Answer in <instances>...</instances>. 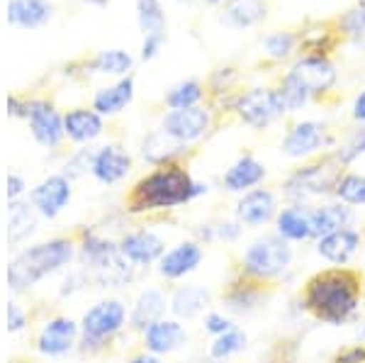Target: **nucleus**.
<instances>
[{
	"instance_id": "obj_49",
	"label": "nucleus",
	"mask_w": 365,
	"mask_h": 363,
	"mask_svg": "<svg viewBox=\"0 0 365 363\" xmlns=\"http://www.w3.org/2000/svg\"><path fill=\"white\" fill-rule=\"evenodd\" d=\"M25 188H27V183H25V178H22V175H17V173L8 175V200L10 203L20 200V198L25 195Z\"/></svg>"
},
{
	"instance_id": "obj_1",
	"label": "nucleus",
	"mask_w": 365,
	"mask_h": 363,
	"mask_svg": "<svg viewBox=\"0 0 365 363\" xmlns=\"http://www.w3.org/2000/svg\"><path fill=\"white\" fill-rule=\"evenodd\" d=\"M299 310L314 322L344 327L358 317L365 300V271L353 266H329L312 273L297 292Z\"/></svg>"
},
{
	"instance_id": "obj_31",
	"label": "nucleus",
	"mask_w": 365,
	"mask_h": 363,
	"mask_svg": "<svg viewBox=\"0 0 365 363\" xmlns=\"http://www.w3.org/2000/svg\"><path fill=\"white\" fill-rule=\"evenodd\" d=\"M268 17V0H229L225 5V15L222 22H227L229 27L246 29L261 25Z\"/></svg>"
},
{
	"instance_id": "obj_50",
	"label": "nucleus",
	"mask_w": 365,
	"mask_h": 363,
	"mask_svg": "<svg viewBox=\"0 0 365 363\" xmlns=\"http://www.w3.org/2000/svg\"><path fill=\"white\" fill-rule=\"evenodd\" d=\"M351 117H353L356 122H361V125H365V91H363V93H358L356 101H353Z\"/></svg>"
},
{
	"instance_id": "obj_35",
	"label": "nucleus",
	"mask_w": 365,
	"mask_h": 363,
	"mask_svg": "<svg viewBox=\"0 0 365 363\" xmlns=\"http://www.w3.org/2000/svg\"><path fill=\"white\" fill-rule=\"evenodd\" d=\"M336 25L341 29V37L365 51V3H358L346 10L336 20Z\"/></svg>"
},
{
	"instance_id": "obj_8",
	"label": "nucleus",
	"mask_w": 365,
	"mask_h": 363,
	"mask_svg": "<svg viewBox=\"0 0 365 363\" xmlns=\"http://www.w3.org/2000/svg\"><path fill=\"white\" fill-rule=\"evenodd\" d=\"M278 285L280 283H270V280L251 276L237 263L232 268V273H229L225 288H222V302L232 312H253V310L263 307L266 302L273 300V295L278 292Z\"/></svg>"
},
{
	"instance_id": "obj_56",
	"label": "nucleus",
	"mask_w": 365,
	"mask_h": 363,
	"mask_svg": "<svg viewBox=\"0 0 365 363\" xmlns=\"http://www.w3.org/2000/svg\"><path fill=\"white\" fill-rule=\"evenodd\" d=\"M361 232H363V242H365V225H363V230H361Z\"/></svg>"
},
{
	"instance_id": "obj_25",
	"label": "nucleus",
	"mask_w": 365,
	"mask_h": 363,
	"mask_svg": "<svg viewBox=\"0 0 365 363\" xmlns=\"http://www.w3.org/2000/svg\"><path fill=\"white\" fill-rule=\"evenodd\" d=\"M266 175H268L266 166L256 156L244 154L227 168L222 183H225V188L229 193H249L253 188H258L266 180Z\"/></svg>"
},
{
	"instance_id": "obj_32",
	"label": "nucleus",
	"mask_w": 365,
	"mask_h": 363,
	"mask_svg": "<svg viewBox=\"0 0 365 363\" xmlns=\"http://www.w3.org/2000/svg\"><path fill=\"white\" fill-rule=\"evenodd\" d=\"M132 101H134V78L127 76V78L117 81L115 86L100 88L96 96H93V110L98 115H117Z\"/></svg>"
},
{
	"instance_id": "obj_11",
	"label": "nucleus",
	"mask_w": 365,
	"mask_h": 363,
	"mask_svg": "<svg viewBox=\"0 0 365 363\" xmlns=\"http://www.w3.org/2000/svg\"><path fill=\"white\" fill-rule=\"evenodd\" d=\"M287 73L304 86L309 98H319V101L334 91V86H336V81H339V71L329 56L299 54L297 61L292 63Z\"/></svg>"
},
{
	"instance_id": "obj_21",
	"label": "nucleus",
	"mask_w": 365,
	"mask_h": 363,
	"mask_svg": "<svg viewBox=\"0 0 365 363\" xmlns=\"http://www.w3.org/2000/svg\"><path fill=\"white\" fill-rule=\"evenodd\" d=\"M273 225H275V234L290 244L314 239V234H312V205L287 203L278 213Z\"/></svg>"
},
{
	"instance_id": "obj_22",
	"label": "nucleus",
	"mask_w": 365,
	"mask_h": 363,
	"mask_svg": "<svg viewBox=\"0 0 365 363\" xmlns=\"http://www.w3.org/2000/svg\"><path fill=\"white\" fill-rule=\"evenodd\" d=\"M363 244V232L356 230V227H349V230H341L329 234V237L317 239V254L324 261L331 263V266H346L358 254V249Z\"/></svg>"
},
{
	"instance_id": "obj_26",
	"label": "nucleus",
	"mask_w": 365,
	"mask_h": 363,
	"mask_svg": "<svg viewBox=\"0 0 365 363\" xmlns=\"http://www.w3.org/2000/svg\"><path fill=\"white\" fill-rule=\"evenodd\" d=\"M166 295L158 288H146L139 292V297L134 300V307L129 312V329L132 332H144L146 327H151L154 322L163 319V312H166Z\"/></svg>"
},
{
	"instance_id": "obj_33",
	"label": "nucleus",
	"mask_w": 365,
	"mask_h": 363,
	"mask_svg": "<svg viewBox=\"0 0 365 363\" xmlns=\"http://www.w3.org/2000/svg\"><path fill=\"white\" fill-rule=\"evenodd\" d=\"M10 222H8V239L10 244H20L37 230V220H34V208L25 200L10 203Z\"/></svg>"
},
{
	"instance_id": "obj_42",
	"label": "nucleus",
	"mask_w": 365,
	"mask_h": 363,
	"mask_svg": "<svg viewBox=\"0 0 365 363\" xmlns=\"http://www.w3.org/2000/svg\"><path fill=\"white\" fill-rule=\"evenodd\" d=\"M336 200L351 205V208H361L365 205V175L363 173H344V178L336 185Z\"/></svg>"
},
{
	"instance_id": "obj_44",
	"label": "nucleus",
	"mask_w": 365,
	"mask_h": 363,
	"mask_svg": "<svg viewBox=\"0 0 365 363\" xmlns=\"http://www.w3.org/2000/svg\"><path fill=\"white\" fill-rule=\"evenodd\" d=\"M336 154H339V159L346 163V166H351L356 159L365 156V125H361L358 130H353L351 137L346 139V144L336 149Z\"/></svg>"
},
{
	"instance_id": "obj_46",
	"label": "nucleus",
	"mask_w": 365,
	"mask_h": 363,
	"mask_svg": "<svg viewBox=\"0 0 365 363\" xmlns=\"http://www.w3.org/2000/svg\"><path fill=\"white\" fill-rule=\"evenodd\" d=\"M202 327H205V332L212 337H222V334H227L229 329H234V322L225 317L222 312H207L205 315V319H202Z\"/></svg>"
},
{
	"instance_id": "obj_5",
	"label": "nucleus",
	"mask_w": 365,
	"mask_h": 363,
	"mask_svg": "<svg viewBox=\"0 0 365 363\" xmlns=\"http://www.w3.org/2000/svg\"><path fill=\"white\" fill-rule=\"evenodd\" d=\"M346 168L349 166L339 159L336 149L312 156L309 161L287 173V178L282 180V198L287 203L302 205H307L312 198H334Z\"/></svg>"
},
{
	"instance_id": "obj_52",
	"label": "nucleus",
	"mask_w": 365,
	"mask_h": 363,
	"mask_svg": "<svg viewBox=\"0 0 365 363\" xmlns=\"http://www.w3.org/2000/svg\"><path fill=\"white\" fill-rule=\"evenodd\" d=\"M205 3H207V5H222V3H229V0H205Z\"/></svg>"
},
{
	"instance_id": "obj_24",
	"label": "nucleus",
	"mask_w": 365,
	"mask_h": 363,
	"mask_svg": "<svg viewBox=\"0 0 365 363\" xmlns=\"http://www.w3.org/2000/svg\"><path fill=\"white\" fill-rule=\"evenodd\" d=\"M190 154V144H182L178 139L168 137L163 130L151 132L141 144V156L151 166H166V163H182V159Z\"/></svg>"
},
{
	"instance_id": "obj_27",
	"label": "nucleus",
	"mask_w": 365,
	"mask_h": 363,
	"mask_svg": "<svg viewBox=\"0 0 365 363\" xmlns=\"http://www.w3.org/2000/svg\"><path fill=\"white\" fill-rule=\"evenodd\" d=\"M103 130H105L103 115H98L96 110L76 108L63 115V132L76 144L93 142V139H98L103 134Z\"/></svg>"
},
{
	"instance_id": "obj_40",
	"label": "nucleus",
	"mask_w": 365,
	"mask_h": 363,
	"mask_svg": "<svg viewBox=\"0 0 365 363\" xmlns=\"http://www.w3.org/2000/svg\"><path fill=\"white\" fill-rule=\"evenodd\" d=\"M205 98V86L200 81H182L175 88H170L166 96V105L170 110H185L195 108V105Z\"/></svg>"
},
{
	"instance_id": "obj_57",
	"label": "nucleus",
	"mask_w": 365,
	"mask_h": 363,
	"mask_svg": "<svg viewBox=\"0 0 365 363\" xmlns=\"http://www.w3.org/2000/svg\"><path fill=\"white\" fill-rule=\"evenodd\" d=\"M363 81H365V78H363Z\"/></svg>"
},
{
	"instance_id": "obj_15",
	"label": "nucleus",
	"mask_w": 365,
	"mask_h": 363,
	"mask_svg": "<svg viewBox=\"0 0 365 363\" xmlns=\"http://www.w3.org/2000/svg\"><path fill=\"white\" fill-rule=\"evenodd\" d=\"M120 247V254L132 263L134 268H144L151 266V263H158L161 256L166 254V244L158 237L156 232L146 230V227H139V230L125 232L117 242Z\"/></svg>"
},
{
	"instance_id": "obj_48",
	"label": "nucleus",
	"mask_w": 365,
	"mask_h": 363,
	"mask_svg": "<svg viewBox=\"0 0 365 363\" xmlns=\"http://www.w3.org/2000/svg\"><path fill=\"white\" fill-rule=\"evenodd\" d=\"M163 42H166V34H149V37H144V44H141V58L149 61V58L158 56Z\"/></svg>"
},
{
	"instance_id": "obj_17",
	"label": "nucleus",
	"mask_w": 365,
	"mask_h": 363,
	"mask_svg": "<svg viewBox=\"0 0 365 363\" xmlns=\"http://www.w3.org/2000/svg\"><path fill=\"white\" fill-rule=\"evenodd\" d=\"M27 122L29 132L46 149H54L66 137L63 132V117L49 101H29L27 103Z\"/></svg>"
},
{
	"instance_id": "obj_43",
	"label": "nucleus",
	"mask_w": 365,
	"mask_h": 363,
	"mask_svg": "<svg viewBox=\"0 0 365 363\" xmlns=\"http://www.w3.org/2000/svg\"><path fill=\"white\" fill-rule=\"evenodd\" d=\"M299 354V339L297 337H285L280 342H275L270 347L268 356L258 363H295Z\"/></svg>"
},
{
	"instance_id": "obj_29",
	"label": "nucleus",
	"mask_w": 365,
	"mask_h": 363,
	"mask_svg": "<svg viewBox=\"0 0 365 363\" xmlns=\"http://www.w3.org/2000/svg\"><path fill=\"white\" fill-rule=\"evenodd\" d=\"M54 5L49 0H10L8 3V22L22 29L44 27L51 20Z\"/></svg>"
},
{
	"instance_id": "obj_53",
	"label": "nucleus",
	"mask_w": 365,
	"mask_h": 363,
	"mask_svg": "<svg viewBox=\"0 0 365 363\" xmlns=\"http://www.w3.org/2000/svg\"><path fill=\"white\" fill-rule=\"evenodd\" d=\"M200 363H222V361H217V359H212V356H210V359H205V361H200Z\"/></svg>"
},
{
	"instance_id": "obj_41",
	"label": "nucleus",
	"mask_w": 365,
	"mask_h": 363,
	"mask_svg": "<svg viewBox=\"0 0 365 363\" xmlns=\"http://www.w3.org/2000/svg\"><path fill=\"white\" fill-rule=\"evenodd\" d=\"M278 93H280V101L285 105V113H297L307 105L312 98L309 93L304 91V86L299 83L297 78H292L290 73H285L278 83Z\"/></svg>"
},
{
	"instance_id": "obj_45",
	"label": "nucleus",
	"mask_w": 365,
	"mask_h": 363,
	"mask_svg": "<svg viewBox=\"0 0 365 363\" xmlns=\"http://www.w3.org/2000/svg\"><path fill=\"white\" fill-rule=\"evenodd\" d=\"M329 363H365V344H344L329 356Z\"/></svg>"
},
{
	"instance_id": "obj_19",
	"label": "nucleus",
	"mask_w": 365,
	"mask_h": 363,
	"mask_svg": "<svg viewBox=\"0 0 365 363\" xmlns=\"http://www.w3.org/2000/svg\"><path fill=\"white\" fill-rule=\"evenodd\" d=\"M187 342V332L178 319H158L141 332V347L149 354L166 356L178 351Z\"/></svg>"
},
{
	"instance_id": "obj_55",
	"label": "nucleus",
	"mask_w": 365,
	"mask_h": 363,
	"mask_svg": "<svg viewBox=\"0 0 365 363\" xmlns=\"http://www.w3.org/2000/svg\"><path fill=\"white\" fill-rule=\"evenodd\" d=\"M361 339H363V344H365V327H363V329H361Z\"/></svg>"
},
{
	"instance_id": "obj_12",
	"label": "nucleus",
	"mask_w": 365,
	"mask_h": 363,
	"mask_svg": "<svg viewBox=\"0 0 365 363\" xmlns=\"http://www.w3.org/2000/svg\"><path fill=\"white\" fill-rule=\"evenodd\" d=\"M81 342V324L66 315H56V317L46 319L44 327L39 329L34 349L46 359H61V356L71 354Z\"/></svg>"
},
{
	"instance_id": "obj_14",
	"label": "nucleus",
	"mask_w": 365,
	"mask_h": 363,
	"mask_svg": "<svg viewBox=\"0 0 365 363\" xmlns=\"http://www.w3.org/2000/svg\"><path fill=\"white\" fill-rule=\"evenodd\" d=\"M278 195L270 188H253L239 198L237 208H234V218L241 227H251L258 230L263 225H270L278 218Z\"/></svg>"
},
{
	"instance_id": "obj_39",
	"label": "nucleus",
	"mask_w": 365,
	"mask_h": 363,
	"mask_svg": "<svg viewBox=\"0 0 365 363\" xmlns=\"http://www.w3.org/2000/svg\"><path fill=\"white\" fill-rule=\"evenodd\" d=\"M246 344H249L246 332L239 329V327H234V329H229L227 334L215 337V342H212V347H210V356L225 363L227 359H232V356L241 354V351L246 349Z\"/></svg>"
},
{
	"instance_id": "obj_7",
	"label": "nucleus",
	"mask_w": 365,
	"mask_h": 363,
	"mask_svg": "<svg viewBox=\"0 0 365 363\" xmlns=\"http://www.w3.org/2000/svg\"><path fill=\"white\" fill-rule=\"evenodd\" d=\"M292 261H295V254H292L290 242H285L278 234H268V237L256 239V242L244 251L239 266L244 268L246 273H251V276H256L261 280L280 283V278L290 271Z\"/></svg>"
},
{
	"instance_id": "obj_16",
	"label": "nucleus",
	"mask_w": 365,
	"mask_h": 363,
	"mask_svg": "<svg viewBox=\"0 0 365 363\" xmlns=\"http://www.w3.org/2000/svg\"><path fill=\"white\" fill-rule=\"evenodd\" d=\"M71 178L63 173H54L49 178H44L39 185H34L32 193H29V200H32V208L37 210L42 218L54 220L66 210V205L71 203Z\"/></svg>"
},
{
	"instance_id": "obj_47",
	"label": "nucleus",
	"mask_w": 365,
	"mask_h": 363,
	"mask_svg": "<svg viewBox=\"0 0 365 363\" xmlns=\"http://www.w3.org/2000/svg\"><path fill=\"white\" fill-rule=\"evenodd\" d=\"M27 324H29L27 312L17 305L15 300H10L8 302V332L10 334H20V332L27 329Z\"/></svg>"
},
{
	"instance_id": "obj_54",
	"label": "nucleus",
	"mask_w": 365,
	"mask_h": 363,
	"mask_svg": "<svg viewBox=\"0 0 365 363\" xmlns=\"http://www.w3.org/2000/svg\"><path fill=\"white\" fill-rule=\"evenodd\" d=\"M91 3H98V5H105L108 0H91Z\"/></svg>"
},
{
	"instance_id": "obj_6",
	"label": "nucleus",
	"mask_w": 365,
	"mask_h": 363,
	"mask_svg": "<svg viewBox=\"0 0 365 363\" xmlns=\"http://www.w3.org/2000/svg\"><path fill=\"white\" fill-rule=\"evenodd\" d=\"M129 324V312L125 302L120 300H103L91 310H86L81 319V342L78 347L83 354H100L115 342L117 334Z\"/></svg>"
},
{
	"instance_id": "obj_3",
	"label": "nucleus",
	"mask_w": 365,
	"mask_h": 363,
	"mask_svg": "<svg viewBox=\"0 0 365 363\" xmlns=\"http://www.w3.org/2000/svg\"><path fill=\"white\" fill-rule=\"evenodd\" d=\"M78 244L76 237H54L49 242L34 244L15 256L8 266V285L13 292H25L51 273L66 268L73 261Z\"/></svg>"
},
{
	"instance_id": "obj_20",
	"label": "nucleus",
	"mask_w": 365,
	"mask_h": 363,
	"mask_svg": "<svg viewBox=\"0 0 365 363\" xmlns=\"http://www.w3.org/2000/svg\"><path fill=\"white\" fill-rule=\"evenodd\" d=\"M129 171H132V156L125 149H120V146L115 144L100 146L96 154H93L91 173L103 185L120 183V180L127 178Z\"/></svg>"
},
{
	"instance_id": "obj_18",
	"label": "nucleus",
	"mask_w": 365,
	"mask_h": 363,
	"mask_svg": "<svg viewBox=\"0 0 365 363\" xmlns=\"http://www.w3.org/2000/svg\"><path fill=\"white\" fill-rule=\"evenodd\" d=\"M202 259H205L202 244L195 242V239H187V242L175 244L173 249H168L161 256V261H158V276L166 280H180L190 276L200 263H202Z\"/></svg>"
},
{
	"instance_id": "obj_2",
	"label": "nucleus",
	"mask_w": 365,
	"mask_h": 363,
	"mask_svg": "<svg viewBox=\"0 0 365 363\" xmlns=\"http://www.w3.org/2000/svg\"><path fill=\"white\" fill-rule=\"evenodd\" d=\"M205 193H210V185L197 183L185 168V163H166L141 175L129 188L125 195V210L129 215L168 213V210L197 200Z\"/></svg>"
},
{
	"instance_id": "obj_4",
	"label": "nucleus",
	"mask_w": 365,
	"mask_h": 363,
	"mask_svg": "<svg viewBox=\"0 0 365 363\" xmlns=\"http://www.w3.org/2000/svg\"><path fill=\"white\" fill-rule=\"evenodd\" d=\"M76 244L83 271L93 283H98V288H122L134 278V266L120 254L113 239L96 230H81L76 232Z\"/></svg>"
},
{
	"instance_id": "obj_38",
	"label": "nucleus",
	"mask_w": 365,
	"mask_h": 363,
	"mask_svg": "<svg viewBox=\"0 0 365 363\" xmlns=\"http://www.w3.org/2000/svg\"><path fill=\"white\" fill-rule=\"evenodd\" d=\"M263 49H266V56L273 58V61H285V58H290L299 49V34L290 32V29L270 32L263 39Z\"/></svg>"
},
{
	"instance_id": "obj_13",
	"label": "nucleus",
	"mask_w": 365,
	"mask_h": 363,
	"mask_svg": "<svg viewBox=\"0 0 365 363\" xmlns=\"http://www.w3.org/2000/svg\"><path fill=\"white\" fill-rule=\"evenodd\" d=\"M212 125H215L212 110L195 105V108H185V110H170L163 117L161 130L182 144H195L202 137H207Z\"/></svg>"
},
{
	"instance_id": "obj_36",
	"label": "nucleus",
	"mask_w": 365,
	"mask_h": 363,
	"mask_svg": "<svg viewBox=\"0 0 365 363\" xmlns=\"http://www.w3.org/2000/svg\"><path fill=\"white\" fill-rule=\"evenodd\" d=\"M134 58L122 49H108L100 51L98 56H93L88 61V68L93 73H108V76H125L132 68Z\"/></svg>"
},
{
	"instance_id": "obj_30",
	"label": "nucleus",
	"mask_w": 365,
	"mask_h": 363,
	"mask_svg": "<svg viewBox=\"0 0 365 363\" xmlns=\"http://www.w3.org/2000/svg\"><path fill=\"white\" fill-rule=\"evenodd\" d=\"M212 302V292L202 285H180L178 290L170 295L168 307L178 319H192L202 315Z\"/></svg>"
},
{
	"instance_id": "obj_10",
	"label": "nucleus",
	"mask_w": 365,
	"mask_h": 363,
	"mask_svg": "<svg viewBox=\"0 0 365 363\" xmlns=\"http://www.w3.org/2000/svg\"><path fill=\"white\" fill-rule=\"evenodd\" d=\"M334 144H336V139H334V134H329L327 125L314 120H302L285 132L280 151L290 159H312L324 151H331Z\"/></svg>"
},
{
	"instance_id": "obj_37",
	"label": "nucleus",
	"mask_w": 365,
	"mask_h": 363,
	"mask_svg": "<svg viewBox=\"0 0 365 363\" xmlns=\"http://www.w3.org/2000/svg\"><path fill=\"white\" fill-rule=\"evenodd\" d=\"M137 17L144 37L166 34V13H163L161 0H137Z\"/></svg>"
},
{
	"instance_id": "obj_28",
	"label": "nucleus",
	"mask_w": 365,
	"mask_h": 363,
	"mask_svg": "<svg viewBox=\"0 0 365 363\" xmlns=\"http://www.w3.org/2000/svg\"><path fill=\"white\" fill-rule=\"evenodd\" d=\"M299 34V54L329 56L341 42V29L336 22H317L314 27L302 29Z\"/></svg>"
},
{
	"instance_id": "obj_23",
	"label": "nucleus",
	"mask_w": 365,
	"mask_h": 363,
	"mask_svg": "<svg viewBox=\"0 0 365 363\" xmlns=\"http://www.w3.org/2000/svg\"><path fill=\"white\" fill-rule=\"evenodd\" d=\"M356 225V210L346 203H322L312 205V234L314 239L329 237L334 232L349 230Z\"/></svg>"
},
{
	"instance_id": "obj_34",
	"label": "nucleus",
	"mask_w": 365,
	"mask_h": 363,
	"mask_svg": "<svg viewBox=\"0 0 365 363\" xmlns=\"http://www.w3.org/2000/svg\"><path fill=\"white\" fill-rule=\"evenodd\" d=\"M241 230L244 227L239 225L237 220L229 222V220H215V222H207V225H200L192 230V234H195V242L200 244H212V242H237V239L241 237Z\"/></svg>"
},
{
	"instance_id": "obj_51",
	"label": "nucleus",
	"mask_w": 365,
	"mask_h": 363,
	"mask_svg": "<svg viewBox=\"0 0 365 363\" xmlns=\"http://www.w3.org/2000/svg\"><path fill=\"white\" fill-rule=\"evenodd\" d=\"M125 363H161V356L149 354V351H139V354H132Z\"/></svg>"
},
{
	"instance_id": "obj_9",
	"label": "nucleus",
	"mask_w": 365,
	"mask_h": 363,
	"mask_svg": "<svg viewBox=\"0 0 365 363\" xmlns=\"http://www.w3.org/2000/svg\"><path fill=\"white\" fill-rule=\"evenodd\" d=\"M232 113L239 117L241 125L251 127L256 132H263L285 115V105L280 101L278 88L258 86L239 93Z\"/></svg>"
}]
</instances>
